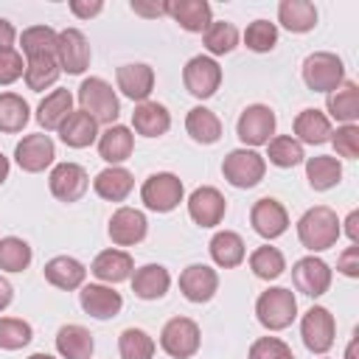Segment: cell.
<instances>
[{
  "label": "cell",
  "mask_w": 359,
  "mask_h": 359,
  "mask_svg": "<svg viewBox=\"0 0 359 359\" xmlns=\"http://www.w3.org/2000/svg\"><path fill=\"white\" fill-rule=\"evenodd\" d=\"M129 280H132L135 297H140V300H160L171 286V275L160 264H143L140 269L132 272Z\"/></svg>",
  "instance_id": "484cf974"
},
{
  "label": "cell",
  "mask_w": 359,
  "mask_h": 359,
  "mask_svg": "<svg viewBox=\"0 0 359 359\" xmlns=\"http://www.w3.org/2000/svg\"><path fill=\"white\" fill-rule=\"evenodd\" d=\"M59 76H62V67H59L56 56L25 59V73H22V79H25L28 90L42 93V90H48V87H53V84L59 81Z\"/></svg>",
  "instance_id": "f35d334b"
},
{
  "label": "cell",
  "mask_w": 359,
  "mask_h": 359,
  "mask_svg": "<svg viewBox=\"0 0 359 359\" xmlns=\"http://www.w3.org/2000/svg\"><path fill=\"white\" fill-rule=\"evenodd\" d=\"M56 62L65 73L79 76L90 65V45L87 36L79 28H65L59 31V45H56Z\"/></svg>",
  "instance_id": "2e32d148"
},
{
  "label": "cell",
  "mask_w": 359,
  "mask_h": 359,
  "mask_svg": "<svg viewBox=\"0 0 359 359\" xmlns=\"http://www.w3.org/2000/svg\"><path fill=\"white\" fill-rule=\"evenodd\" d=\"M247 359H294L292 348L278 337H261L250 345Z\"/></svg>",
  "instance_id": "c3c4849f"
},
{
  "label": "cell",
  "mask_w": 359,
  "mask_h": 359,
  "mask_svg": "<svg viewBox=\"0 0 359 359\" xmlns=\"http://www.w3.org/2000/svg\"><path fill=\"white\" fill-rule=\"evenodd\" d=\"M208 250H210L213 264L222 266V269H233V266H238V264L244 261V255H247L244 238H241L238 233H233V230H219V233H213Z\"/></svg>",
  "instance_id": "4dcf8cb0"
},
{
  "label": "cell",
  "mask_w": 359,
  "mask_h": 359,
  "mask_svg": "<svg viewBox=\"0 0 359 359\" xmlns=\"http://www.w3.org/2000/svg\"><path fill=\"white\" fill-rule=\"evenodd\" d=\"M90 272L104 280V283H121V280H129L132 272H135V261L126 250H104L93 258L90 264Z\"/></svg>",
  "instance_id": "603a6c76"
},
{
  "label": "cell",
  "mask_w": 359,
  "mask_h": 359,
  "mask_svg": "<svg viewBox=\"0 0 359 359\" xmlns=\"http://www.w3.org/2000/svg\"><path fill=\"white\" fill-rule=\"evenodd\" d=\"M104 3L101 0H70V11L79 17V20H90L95 14H101Z\"/></svg>",
  "instance_id": "816d5d0a"
},
{
  "label": "cell",
  "mask_w": 359,
  "mask_h": 359,
  "mask_svg": "<svg viewBox=\"0 0 359 359\" xmlns=\"http://www.w3.org/2000/svg\"><path fill=\"white\" fill-rule=\"evenodd\" d=\"M266 157L272 165L278 168H292L297 163L306 160L303 154V143H297L292 135H275L269 143H266Z\"/></svg>",
  "instance_id": "60d3db41"
},
{
  "label": "cell",
  "mask_w": 359,
  "mask_h": 359,
  "mask_svg": "<svg viewBox=\"0 0 359 359\" xmlns=\"http://www.w3.org/2000/svg\"><path fill=\"white\" fill-rule=\"evenodd\" d=\"M121 359H151L154 356V339L143 328H123L118 337Z\"/></svg>",
  "instance_id": "ee69618b"
},
{
  "label": "cell",
  "mask_w": 359,
  "mask_h": 359,
  "mask_svg": "<svg viewBox=\"0 0 359 359\" xmlns=\"http://www.w3.org/2000/svg\"><path fill=\"white\" fill-rule=\"evenodd\" d=\"M135 151V135L129 126L123 123H112L98 135V154L101 160H107L109 165H121L123 160H129Z\"/></svg>",
  "instance_id": "7402d4cb"
},
{
  "label": "cell",
  "mask_w": 359,
  "mask_h": 359,
  "mask_svg": "<svg viewBox=\"0 0 359 359\" xmlns=\"http://www.w3.org/2000/svg\"><path fill=\"white\" fill-rule=\"evenodd\" d=\"M356 345H359V331H353V339L348 342V351H345V359H359V356H356Z\"/></svg>",
  "instance_id": "680465c9"
},
{
  "label": "cell",
  "mask_w": 359,
  "mask_h": 359,
  "mask_svg": "<svg viewBox=\"0 0 359 359\" xmlns=\"http://www.w3.org/2000/svg\"><path fill=\"white\" fill-rule=\"evenodd\" d=\"M8 171H11V163H8V157L0 151V185L8 180Z\"/></svg>",
  "instance_id": "6f0895ef"
},
{
  "label": "cell",
  "mask_w": 359,
  "mask_h": 359,
  "mask_svg": "<svg viewBox=\"0 0 359 359\" xmlns=\"http://www.w3.org/2000/svg\"><path fill=\"white\" fill-rule=\"evenodd\" d=\"M331 143H334V149H337L339 157L356 160L359 157V126L356 123L337 126V132H331Z\"/></svg>",
  "instance_id": "7dc6e473"
},
{
  "label": "cell",
  "mask_w": 359,
  "mask_h": 359,
  "mask_svg": "<svg viewBox=\"0 0 359 359\" xmlns=\"http://www.w3.org/2000/svg\"><path fill=\"white\" fill-rule=\"evenodd\" d=\"M342 236V227H339V219L337 213L328 208V205H317V208H309L300 222H297V238L306 250L311 252H323L328 247L337 244V238Z\"/></svg>",
  "instance_id": "6da1fadb"
},
{
  "label": "cell",
  "mask_w": 359,
  "mask_h": 359,
  "mask_svg": "<svg viewBox=\"0 0 359 359\" xmlns=\"http://www.w3.org/2000/svg\"><path fill=\"white\" fill-rule=\"evenodd\" d=\"M42 272H45V280H48L50 286L65 289V292L81 289V283H84V278H87L84 264H81L79 258H73V255H56V258H50V261L42 266Z\"/></svg>",
  "instance_id": "cb8c5ba5"
},
{
  "label": "cell",
  "mask_w": 359,
  "mask_h": 359,
  "mask_svg": "<svg viewBox=\"0 0 359 359\" xmlns=\"http://www.w3.org/2000/svg\"><path fill=\"white\" fill-rule=\"evenodd\" d=\"M255 317L269 331H283L297 317V297L286 286H272L258 294L255 300Z\"/></svg>",
  "instance_id": "7a4b0ae2"
},
{
  "label": "cell",
  "mask_w": 359,
  "mask_h": 359,
  "mask_svg": "<svg viewBox=\"0 0 359 359\" xmlns=\"http://www.w3.org/2000/svg\"><path fill=\"white\" fill-rule=\"evenodd\" d=\"M73 112V95L70 90H53L48 93L39 107H36V123L45 129V132H59L62 121Z\"/></svg>",
  "instance_id": "f1b7e54d"
},
{
  "label": "cell",
  "mask_w": 359,
  "mask_h": 359,
  "mask_svg": "<svg viewBox=\"0 0 359 359\" xmlns=\"http://www.w3.org/2000/svg\"><path fill=\"white\" fill-rule=\"evenodd\" d=\"M25 73V62H22V53L20 50H0V87H8L14 84L17 79H22Z\"/></svg>",
  "instance_id": "681fc988"
},
{
  "label": "cell",
  "mask_w": 359,
  "mask_h": 359,
  "mask_svg": "<svg viewBox=\"0 0 359 359\" xmlns=\"http://www.w3.org/2000/svg\"><path fill=\"white\" fill-rule=\"evenodd\" d=\"M292 280H294L297 292H303L309 297H320L331 286V266L323 258H317V255H306V258L294 261Z\"/></svg>",
  "instance_id": "5bb4252c"
},
{
  "label": "cell",
  "mask_w": 359,
  "mask_h": 359,
  "mask_svg": "<svg viewBox=\"0 0 359 359\" xmlns=\"http://www.w3.org/2000/svg\"><path fill=\"white\" fill-rule=\"evenodd\" d=\"M79 303H81V309H84L90 317H95V320L118 317V311L123 309L121 292H115L112 286H104V283H87V286H81Z\"/></svg>",
  "instance_id": "d6986e66"
},
{
  "label": "cell",
  "mask_w": 359,
  "mask_h": 359,
  "mask_svg": "<svg viewBox=\"0 0 359 359\" xmlns=\"http://www.w3.org/2000/svg\"><path fill=\"white\" fill-rule=\"evenodd\" d=\"M107 233H109L115 247H135L146 238L149 222H146L143 210H137V208H118L109 219Z\"/></svg>",
  "instance_id": "9a60e30c"
},
{
  "label": "cell",
  "mask_w": 359,
  "mask_h": 359,
  "mask_svg": "<svg viewBox=\"0 0 359 359\" xmlns=\"http://www.w3.org/2000/svg\"><path fill=\"white\" fill-rule=\"evenodd\" d=\"M337 269H339L345 278H359V247H356V244L345 247V252L337 258Z\"/></svg>",
  "instance_id": "f907efd6"
},
{
  "label": "cell",
  "mask_w": 359,
  "mask_h": 359,
  "mask_svg": "<svg viewBox=\"0 0 359 359\" xmlns=\"http://www.w3.org/2000/svg\"><path fill=\"white\" fill-rule=\"evenodd\" d=\"M11 300H14V286L0 275V311H6L11 306Z\"/></svg>",
  "instance_id": "9f6ffc18"
},
{
  "label": "cell",
  "mask_w": 359,
  "mask_h": 359,
  "mask_svg": "<svg viewBox=\"0 0 359 359\" xmlns=\"http://www.w3.org/2000/svg\"><path fill=\"white\" fill-rule=\"evenodd\" d=\"M185 129H188L191 140H196V143H202V146H210V143H216V140L222 137V121H219V115H216L213 109H208V107H194V109H188V115H185Z\"/></svg>",
  "instance_id": "836d02e7"
},
{
  "label": "cell",
  "mask_w": 359,
  "mask_h": 359,
  "mask_svg": "<svg viewBox=\"0 0 359 359\" xmlns=\"http://www.w3.org/2000/svg\"><path fill=\"white\" fill-rule=\"evenodd\" d=\"M303 81L314 93H334L345 81V65L337 53L317 50L303 62Z\"/></svg>",
  "instance_id": "277c9868"
},
{
  "label": "cell",
  "mask_w": 359,
  "mask_h": 359,
  "mask_svg": "<svg viewBox=\"0 0 359 359\" xmlns=\"http://www.w3.org/2000/svg\"><path fill=\"white\" fill-rule=\"evenodd\" d=\"M34 252L28 247V241L17 238V236H6L0 238V269L3 272H22L28 269Z\"/></svg>",
  "instance_id": "7bdbcfd3"
},
{
  "label": "cell",
  "mask_w": 359,
  "mask_h": 359,
  "mask_svg": "<svg viewBox=\"0 0 359 359\" xmlns=\"http://www.w3.org/2000/svg\"><path fill=\"white\" fill-rule=\"evenodd\" d=\"M306 180L314 191H328L342 180V163L331 154H317L306 160Z\"/></svg>",
  "instance_id": "8d00e7d4"
},
{
  "label": "cell",
  "mask_w": 359,
  "mask_h": 359,
  "mask_svg": "<svg viewBox=\"0 0 359 359\" xmlns=\"http://www.w3.org/2000/svg\"><path fill=\"white\" fill-rule=\"evenodd\" d=\"M185 196V188H182V180L171 171H157L151 174L143 185H140V199L149 210L154 213H168L174 210Z\"/></svg>",
  "instance_id": "5b68a950"
},
{
  "label": "cell",
  "mask_w": 359,
  "mask_h": 359,
  "mask_svg": "<svg viewBox=\"0 0 359 359\" xmlns=\"http://www.w3.org/2000/svg\"><path fill=\"white\" fill-rule=\"evenodd\" d=\"M165 14L191 34H205V28L213 22V8L205 0H168Z\"/></svg>",
  "instance_id": "ffe728a7"
},
{
  "label": "cell",
  "mask_w": 359,
  "mask_h": 359,
  "mask_svg": "<svg viewBox=\"0 0 359 359\" xmlns=\"http://www.w3.org/2000/svg\"><path fill=\"white\" fill-rule=\"evenodd\" d=\"M59 137H62V143L70 146V149H87V146H93V143L98 140V123H95V118H90L84 109H73V112L62 121Z\"/></svg>",
  "instance_id": "d4e9b609"
},
{
  "label": "cell",
  "mask_w": 359,
  "mask_h": 359,
  "mask_svg": "<svg viewBox=\"0 0 359 359\" xmlns=\"http://www.w3.org/2000/svg\"><path fill=\"white\" fill-rule=\"evenodd\" d=\"M244 45L255 53H269L278 45V28L269 20H255L244 31Z\"/></svg>",
  "instance_id": "bcb514c9"
},
{
  "label": "cell",
  "mask_w": 359,
  "mask_h": 359,
  "mask_svg": "<svg viewBox=\"0 0 359 359\" xmlns=\"http://www.w3.org/2000/svg\"><path fill=\"white\" fill-rule=\"evenodd\" d=\"M56 351L65 359H90L93 351H95V342H93V334L84 325L70 323V325H62L56 331Z\"/></svg>",
  "instance_id": "1f68e13d"
},
{
  "label": "cell",
  "mask_w": 359,
  "mask_h": 359,
  "mask_svg": "<svg viewBox=\"0 0 359 359\" xmlns=\"http://www.w3.org/2000/svg\"><path fill=\"white\" fill-rule=\"evenodd\" d=\"M48 185H50V194L59 199V202H79L87 188H90V177L84 171V165L79 163H56L50 177H48Z\"/></svg>",
  "instance_id": "8fae6325"
},
{
  "label": "cell",
  "mask_w": 359,
  "mask_h": 359,
  "mask_svg": "<svg viewBox=\"0 0 359 359\" xmlns=\"http://www.w3.org/2000/svg\"><path fill=\"white\" fill-rule=\"evenodd\" d=\"M132 126H135V132L143 135V137H160V135L168 132L171 115H168V109H165L163 104H157V101H143V104H137L135 112H132Z\"/></svg>",
  "instance_id": "f546056e"
},
{
  "label": "cell",
  "mask_w": 359,
  "mask_h": 359,
  "mask_svg": "<svg viewBox=\"0 0 359 359\" xmlns=\"http://www.w3.org/2000/svg\"><path fill=\"white\" fill-rule=\"evenodd\" d=\"M182 84L194 98H210L216 95L219 84H222V67L213 56H194L188 59V65L182 67Z\"/></svg>",
  "instance_id": "9c48e42d"
},
{
  "label": "cell",
  "mask_w": 359,
  "mask_h": 359,
  "mask_svg": "<svg viewBox=\"0 0 359 359\" xmlns=\"http://www.w3.org/2000/svg\"><path fill=\"white\" fill-rule=\"evenodd\" d=\"M334 334H337V323H334V314L325 306H311L303 314L300 337H303V345L311 353H325L334 345Z\"/></svg>",
  "instance_id": "30bf717a"
},
{
  "label": "cell",
  "mask_w": 359,
  "mask_h": 359,
  "mask_svg": "<svg viewBox=\"0 0 359 359\" xmlns=\"http://www.w3.org/2000/svg\"><path fill=\"white\" fill-rule=\"evenodd\" d=\"M79 104H81V109L90 118H95V123L112 126L118 121V115H121V104H118V95H115L112 84L104 81V79H98V76H90V79L81 81V87H79Z\"/></svg>",
  "instance_id": "3957f363"
},
{
  "label": "cell",
  "mask_w": 359,
  "mask_h": 359,
  "mask_svg": "<svg viewBox=\"0 0 359 359\" xmlns=\"http://www.w3.org/2000/svg\"><path fill=\"white\" fill-rule=\"evenodd\" d=\"M331 118L314 107L309 109H300L297 118H294V140L297 143H309V146H320L325 140H331Z\"/></svg>",
  "instance_id": "4316f807"
},
{
  "label": "cell",
  "mask_w": 359,
  "mask_h": 359,
  "mask_svg": "<svg viewBox=\"0 0 359 359\" xmlns=\"http://www.w3.org/2000/svg\"><path fill=\"white\" fill-rule=\"evenodd\" d=\"M222 174L233 188H255L266 174V160L255 149H233L222 163Z\"/></svg>",
  "instance_id": "8992f818"
},
{
  "label": "cell",
  "mask_w": 359,
  "mask_h": 359,
  "mask_svg": "<svg viewBox=\"0 0 359 359\" xmlns=\"http://www.w3.org/2000/svg\"><path fill=\"white\" fill-rule=\"evenodd\" d=\"M132 11H135V14H143V17H163V14H165V3L146 6V3H140V0H132Z\"/></svg>",
  "instance_id": "db71d44e"
},
{
  "label": "cell",
  "mask_w": 359,
  "mask_h": 359,
  "mask_svg": "<svg viewBox=\"0 0 359 359\" xmlns=\"http://www.w3.org/2000/svg\"><path fill=\"white\" fill-rule=\"evenodd\" d=\"M93 188L107 202H123L132 194V188H135V177L123 165H109V168H104V171L95 174Z\"/></svg>",
  "instance_id": "83f0119b"
},
{
  "label": "cell",
  "mask_w": 359,
  "mask_h": 359,
  "mask_svg": "<svg viewBox=\"0 0 359 359\" xmlns=\"http://www.w3.org/2000/svg\"><path fill=\"white\" fill-rule=\"evenodd\" d=\"M202 334L191 317H171L160 331V348L174 359H191L199 351Z\"/></svg>",
  "instance_id": "ba28073f"
},
{
  "label": "cell",
  "mask_w": 359,
  "mask_h": 359,
  "mask_svg": "<svg viewBox=\"0 0 359 359\" xmlns=\"http://www.w3.org/2000/svg\"><path fill=\"white\" fill-rule=\"evenodd\" d=\"M323 359H328V356H323Z\"/></svg>",
  "instance_id": "94428289"
},
{
  "label": "cell",
  "mask_w": 359,
  "mask_h": 359,
  "mask_svg": "<svg viewBox=\"0 0 359 359\" xmlns=\"http://www.w3.org/2000/svg\"><path fill=\"white\" fill-rule=\"evenodd\" d=\"M219 289V275L208 264H191L180 272V292L191 303H208Z\"/></svg>",
  "instance_id": "ac0fdd59"
},
{
  "label": "cell",
  "mask_w": 359,
  "mask_h": 359,
  "mask_svg": "<svg viewBox=\"0 0 359 359\" xmlns=\"http://www.w3.org/2000/svg\"><path fill=\"white\" fill-rule=\"evenodd\" d=\"M115 81H118V90H121L126 98L143 104V101H149V95H151V90H154V70H151L149 65H143V62L121 65V67L115 70Z\"/></svg>",
  "instance_id": "44dd1931"
},
{
  "label": "cell",
  "mask_w": 359,
  "mask_h": 359,
  "mask_svg": "<svg viewBox=\"0 0 359 359\" xmlns=\"http://www.w3.org/2000/svg\"><path fill=\"white\" fill-rule=\"evenodd\" d=\"M250 269H252V275L261 278V280H275V278L283 275L286 258H283V252H280L278 247L264 244V247L252 250V255H250Z\"/></svg>",
  "instance_id": "ab89813d"
},
{
  "label": "cell",
  "mask_w": 359,
  "mask_h": 359,
  "mask_svg": "<svg viewBox=\"0 0 359 359\" xmlns=\"http://www.w3.org/2000/svg\"><path fill=\"white\" fill-rule=\"evenodd\" d=\"M278 20L292 34H306L317 25V8L309 0H280Z\"/></svg>",
  "instance_id": "d6a6232c"
},
{
  "label": "cell",
  "mask_w": 359,
  "mask_h": 359,
  "mask_svg": "<svg viewBox=\"0 0 359 359\" xmlns=\"http://www.w3.org/2000/svg\"><path fill=\"white\" fill-rule=\"evenodd\" d=\"M202 42H205L210 56H224L238 45V28L233 22H224V20L210 22L202 34Z\"/></svg>",
  "instance_id": "b9f144b4"
},
{
  "label": "cell",
  "mask_w": 359,
  "mask_h": 359,
  "mask_svg": "<svg viewBox=\"0 0 359 359\" xmlns=\"http://www.w3.org/2000/svg\"><path fill=\"white\" fill-rule=\"evenodd\" d=\"M34 339V328L20 317H0V348L20 351Z\"/></svg>",
  "instance_id": "f6af8a7d"
},
{
  "label": "cell",
  "mask_w": 359,
  "mask_h": 359,
  "mask_svg": "<svg viewBox=\"0 0 359 359\" xmlns=\"http://www.w3.org/2000/svg\"><path fill=\"white\" fill-rule=\"evenodd\" d=\"M56 45H59V34L50 25H31L20 36V48L25 53V59L56 56Z\"/></svg>",
  "instance_id": "e575fe53"
},
{
  "label": "cell",
  "mask_w": 359,
  "mask_h": 359,
  "mask_svg": "<svg viewBox=\"0 0 359 359\" xmlns=\"http://www.w3.org/2000/svg\"><path fill=\"white\" fill-rule=\"evenodd\" d=\"M250 224L261 238H278L289 227V213L275 196H264L250 210Z\"/></svg>",
  "instance_id": "e0dca14e"
},
{
  "label": "cell",
  "mask_w": 359,
  "mask_h": 359,
  "mask_svg": "<svg viewBox=\"0 0 359 359\" xmlns=\"http://www.w3.org/2000/svg\"><path fill=\"white\" fill-rule=\"evenodd\" d=\"M275 126L278 118L266 104H250L236 121V135L244 146L255 149V146H266L275 137Z\"/></svg>",
  "instance_id": "52a82bcc"
},
{
  "label": "cell",
  "mask_w": 359,
  "mask_h": 359,
  "mask_svg": "<svg viewBox=\"0 0 359 359\" xmlns=\"http://www.w3.org/2000/svg\"><path fill=\"white\" fill-rule=\"evenodd\" d=\"M345 236L351 238V244L359 241V210H351L345 219Z\"/></svg>",
  "instance_id": "11a10c76"
},
{
  "label": "cell",
  "mask_w": 359,
  "mask_h": 359,
  "mask_svg": "<svg viewBox=\"0 0 359 359\" xmlns=\"http://www.w3.org/2000/svg\"><path fill=\"white\" fill-rule=\"evenodd\" d=\"M14 39H17L14 25L0 17V50H11V48H14Z\"/></svg>",
  "instance_id": "f5cc1de1"
},
{
  "label": "cell",
  "mask_w": 359,
  "mask_h": 359,
  "mask_svg": "<svg viewBox=\"0 0 359 359\" xmlns=\"http://www.w3.org/2000/svg\"><path fill=\"white\" fill-rule=\"evenodd\" d=\"M31 109L28 101L17 93H0V132L3 135H17L28 123Z\"/></svg>",
  "instance_id": "74e56055"
},
{
  "label": "cell",
  "mask_w": 359,
  "mask_h": 359,
  "mask_svg": "<svg viewBox=\"0 0 359 359\" xmlns=\"http://www.w3.org/2000/svg\"><path fill=\"white\" fill-rule=\"evenodd\" d=\"M28 359H56V356H50V353H31Z\"/></svg>",
  "instance_id": "91938a15"
},
{
  "label": "cell",
  "mask_w": 359,
  "mask_h": 359,
  "mask_svg": "<svg viewBox=\"0 0 359 359\" xmlns=\"http://www.w3.org/2000/svg\"><path fill=\"white\" fill-rule=\"evenodd\" d=\"M224 213H227V199L213 185H202V188H196L188 196V216L199 227H216V224H222Z\"/></svg>",
  "instance_id": "4fadbf2b"
},
{
  "label": "cell",
  "mask_w": 359,
  "mask_h": 359,
  "mask_svg": "<svg viewBox=\"0 0 359 359\" xmlns=\"http://www.w3.org/2000/svg\"><path fill=\"white\" fill-rule=\"evenodd\" d=\"M328 112L339 123H356V118H359V87H356V81H342L334 93H328Z\"/></svg>",
  "instance_id": "d590c367"
},
{
  "label": "cell",
  "mask_w": 359,
  "mask_h": 359,
  "mask_svg": "<svg viewBox=\"0 0 359 359\" xmlns=\"http://www.w3.org/2000/svg\"><path fill=\"white\" fill-rule=\"evenodd\" d=\"M53 157H56V146H53L50 135H42V132L25 135V137L14 146V160H17V165H20L22 171H28V174L45 171V168L53 163Z\"/></svg>",
  "instance_id": "7c38bea8"
}]
</instances>
